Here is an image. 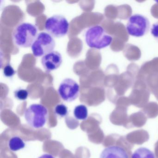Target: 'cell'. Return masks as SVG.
Instances as JSON below:
<instances>
[{
	"mask_svg": "<svg viewBox=\"0 0 158 158\" xmlns=\"http://www.w3.org/2000/svg\"><path fill=\"white\" fill-rule=\"evenodd\" d=\"M55 47V42L53 37L48 33L41 32L32 44L31 49L35 57H40L53 51Z\"/></svg>",
	"mask_w": 158,
	"mask_h": 158,
	"instance_id": "cell-6",
	"label": "cell"
},
{
	"mask_svg": "<svg viewBox=\"0 0 158 158\" xmlns=\"http://www.w3.org/2000/svg\"><path fill=\"white\" fill-rule=\"evenodd\" d=\"M38 158H55L54 156H52L51 154H44L41 155V156Z\"/></svg>",
	"mask_w": 158,
	"mask_h": 158,
	"instance_id": "cell-17",
	"label": "cell"
},
{
	"mask_svg": "<svg viewBox=\"0 0 158 158\" xmlns=\"http://www.w3.org/2000/svg\"><path fill=\"white\" fill-rule=\"evenodd\" d=\"M80 87L74 80L70 78L64 79L58 88L59 95L64 101L71 102L75 100L79 95Z\"/></svg>",
	"mask_w": 158,
	"mask_h": 158,
	"instance_id": "cell-7",
	"label": "cell"
},
{
	"mask_svg": "<svg viewBox=\"0 0 158 158\" xmlns=\"http://www.w3.org/2000/svg\"><path fill=\"white\" fill-rule=\"evenodd\" d=\"M150 27L148 19L140 14L131 15L126 24V30L128 35L135 37H141L148 34Z\"/></svg>",
	"mask_w": 158,
	"mask_h": 158,
	"instance_id": "cell-4",
	"label": "cell"
},
{
	"mask_svg": "<svg viewBox=\"0 0 158 158\" xmlns=\"http://www.w3.org/2000/svg\"><path fill=\"white\" fill-rule=\"evenodd\" d=\"M85 40L88 47L91 48L102 49L109 47L113 41V37L101 26L95 25L86 29Z\"/></svg>",
	"mask_w": 158,
	"mask_h": 158,
	"instance_id": "cell-2",
	"label": "cell"
},
{
	"mask_svg": "<svg viewBox=\"0 0 158 158\" xmlns=\"http://www.w3.org/2000/svg\"><path fill=\"white\" fill-rule=\"evenodd\" d=\"M54 111L55 114L60 117H65L69 113L67 106L63 103L57 104L54 108Z\"/></svg>",
	"mask_w": 158,
	"mask_h": 158,
	"instance_id": "cell-13",
	"label": "cell"
},
{
	"mask_svg": "<svg viewBox=\"0 0 158 158\" xmlns=\"http://www.w3.org/2000/svg\"><path fill=\"white\" fill-rule=\"evenodd\" d=\"M62 63V57L61 54L56 51H53L44 55L41 59L42 65L48 72L57 70L61 65Z\"/></svg>",
	"mask_w": 158,
	"mask_h": 158,
	"instance_id": "cell-8",
	"label": "cell"
},
{
	"mask_svg": "<svg viewBox=\"0 0 158 158\" xmlns=\"http://www.w3.org/2000/svg\"><path fill=\"white\" fill-rule=\"evenodd\" d=\"M73 114L77 120H86L88 116L87 108L83 104L77 105L74 109Z\"/></svg>",
	"mask_w": 158,
	"mask_h": 158,
	"instance_id": "cell-11",
	"label": "cell"
},
{
	"mask_svg": "<svg viewBox=\"0 0 158 158\" xmlns=\"http://www.w3.org/2000/svg\"><path fill=\"white\" fill-rule=\"evenodd\" d=\"M15 98L20 101H25L27 98L29 92L27 89L23 88H18L14 92Z\"/></svg>",
	"mask_w": 158,
	"mask_h": 158,
	"instance_id": "cell-14",
	"label": "cell"
},
{
	"mask_svg": "<svg viewBox=\"0 0 158 158\" xmlns=\"http://www.w3.org/2000/svg\"><path fill=\"white\" fill-rule=\"evenodd\" d=\"M24 117L31 127L36 129L41 128L48 120V109L42 104H31L25 111Z\"/></svg>",
	"mask_w": 158,
	"mask_h": 158,
	"instance_id": "cell-3",
	"label": "cell"
},
{
	"mask_svg": "<svg viewBox=\"0 0 158 158\" xmlns=\"http://www.w3.org/2000/svg\"><path fill=\"white\" fill-rule=\"evenodd\" d=\"M131 158H155L154 153L145 148L137 149L131 156Z\"/></svg>",
	"mask_w": 158,
	"mask_h": 158,
	"instance_id": "cell-12",
	"label": "cell"
},
{
	"mask_svg": "<svg viewBox=\"0 0 158 158\" xmlns=\"http://www.w3.org/2000/svg\"><path fill=\"white\" fill-rule=\"evenodd\" d=\"M25 146V143L20 137H13L9 140V147L12 151H18L24 148Z\"/></svg>",
	"mask_w": 158,
	"mask_h": 158,
	"instance_id": "cell-10",
	"label": "cell"
},
{
	"mask_svg": "<svg viewBox=\"0 0 158 158\" xmlns=\"http://www.w3.org/2000/svg\"><path fill=\"white\" fill-rule=\"evenodd\" d=\"M37 27L28 23L19 24L14 29L13 40L17 47L27 48L31 47L39 35Z\"/></svg>",
	"mask_w": 158,
	"mask_h": 158,
	"instance_id": "cell-1",
	"label": "cell"
},
{
	"mask_svg": "<svg viewBox=\"0 0 158 158\" xmlns=\"http://www.w3.org/2000/svg\"><path fill=\"white\" fill-rule=\"evenodd\" d=\"M3 74L6 77H12L15 75V71L12 66L8 64L3 68Z\"/></svg>",
	"mask_w": 158,
	"mask_h": 158,
	"instance_id": "cell-15",
	"label": "cell"
},
{
	"mask_svg": "<svg viewBox=\"0 0 158 158\" xmlns=\"http://www.w3.org/2000/svg\"><path fill=\"white\" fill-rule=\"evenodd\" d=\"M151 33L153 38L158 42V21L152 24L151 27Z\"/></svg>",
	"mask_w": 158,
	"mask_h": 158,
	"instance_id": "cell-16",
	"label": "cell"
},
{
	"mask_svg": "<svg viewBox=\"0 0 158 158\" xmlns=\"http://www.w3.org/2000/svg\"><path fill=\"white\" fill-rule=\"evenodd\" d=\"M100 158H130L127 151L122 146H112L105 148Z\"/></svg>",
	"mask_w": 158,
	"mask_h": 158,
	"instance_id": "cell-9",
	"label": "cell"
},
{
	"mask_svg": "<svg viewBox=\"0 0 158 158\" xmlns=\"http://www.w3.org/2000/svg\"><path fill=\"white\" fill-rule=\"evenodd\" d=\"M45 29L52 36L56 38L63 37L69 31V23L66 18L61 15H56L47 19Z\"/></svg>",
	"mask_w": 158,
	"mask_h": 158,
	"instance_id": "cell-5",
	"label": "cell"
}]
</instances>
